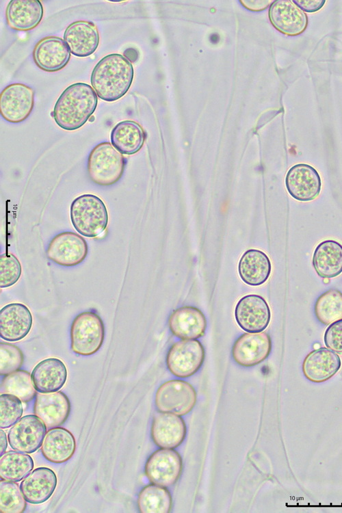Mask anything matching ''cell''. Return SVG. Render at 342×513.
Masks as SVG:
<instances>
[{"mask_svg": "<svg viewBox=\"0 0 342 513\" xmlns=\"http://www.w3.org/2000/svg\"><path fill=\"white\" fill-rule=\"evenodd\" d=\"M98 103L97 94L90 85L79 82L68 86L55 102L51 116L61 129L75 131L92 116Z\"/></svg>", "mask_w": 342, "mask_h": 513, "instance_id": "1", "label": "cell"}, {"mask_svg": "<svg viewBox=\"0 0 342 513\" xmlns=\"http://www.w3.org/2000/svg\"><path fill=\"white\" fill-rule=\"evenodd\" d=\"M133 77L134 70L130 61L121 54L111 53L95 65L90 83L101 99L112 102L128 92Z\"/></svg>", "mask_w": 342, "mask_h": 513, "instance_id": "2", "label": "cell"}, {"mask_svg": "<svg viewBox=\"0 0 342 513\" xmlns=\"http://www.w3.org/2000/svg\"><path fill=\"white\" fill-rule=\"evenodd\" d=\"M70 218L75 229L81 235L94 238L107 228V207L98 196L86 194L75 198L70 207Z\"/></svg>", "mask_w": 342, "mask_h": 513, "instance_id": "3", "label": "cell"}, {"mask_svg": "<svg viewBox=\"0 0 342 513\" xmlns=\"http://www.w3.org/2000/svg\"><path fill=\"white\" fill-rule=\"evenodd\" d=\"M125 165L122 154L111 143L103 142L95 146L88 155V174L95 184L110 186L121 179Z\"/></svg>", "mask_w": 342, "mask_h": 513, "instance_id": "4", "label": "cell"}, {"mask_svg": "<svg viewBox=\"0 0 342 513\" xmlns=\"http://www.w3.org/2000/svg\"><path fill=\"white\" fill-rule=\"evenodd\" d=\"M70 347L81 356H90L97 352L105 339V326L101 317L92 311L77 315L70 327Z\"/></svg>", "mask_w": 342, "mask_h": 513, "instance_id": "5", "label": "cell"}, {"mask_svg": "<svg viewBox=\"0 0 342 513\" xmlns=\"http://www.w3.org/2000/svg\"><path fill=\"white\" fill-rule=\"evenodd\" d=\"M196 393L188 382L171 380L162 384L157 389L155 403L159 412L179 416L188 414L195 406Z\"/></svg>", "mask_w": 342, "mask_h": 513, "instance_id": "6", "label": "cell"}, {"mask_svg": "<svg viewBox=\"0 0 342 513\" xmlns=\"http://www.w3.org/2000/svg\"><path fill=\"white\" fill-rule=\"evenodd\" d=\"M205 357V350L199 341L181 339L169 349L166 356V365L174 376L188 378L200 369Z\"/></svg>", "mask_w": 342, "mask_h": 513, "instance_id": "7", "label": "cell"}, {"mask_svg": "<svg viewBox=\"0 0 342 513\" xmlns=\"http://www.w3.org/2000/svg\"><path fill=\"white\" fill-rule=\"evenodd\" d=\"M183 471V460L173 449L161 448L148 458L144 468L145 475L150 483L170 487L179 479Z\"/></svg>", "mask_w": 342, "mask_h": 513, "instance_id": "8", "label": "cell"}, {"mask_svg": "<svg viewBox=\"0 0 342 513\" xmlns=\"http://www.w3.org/2000/svg\"><path fill=\"white\" fill-rule=\"evenodd\" d=\"M88 246L79 234L64 231L56 235L49 242L46 253L48 259L64 267H73L87 256Z\"/></svg>", "mask_w": 342, "mask_h": 513, "instance_id": "9", "label": "cell"}, {"mask_svg": "<svg viewBox=\"0 0 342 513\" xmlns=\"http://www.w3.org/2000/svg\"><path fill=\"white\" fill-rule=\"evenodd\" d=\"M34 106V91L23 83H12L0 94V114L6 121L19 123L26 120Z\"/></svg>", "mask_w": 342, "mask_h": 513, "instance_id": "10", "label": "cell"}, {"mask_svg": "<svg viewBox=\"0 0 342 513\" xmlns=\"http://www.w3.org/2000/svg\"><path fill=\"white\" fill-rule=\"evenodd\" d=\"M46 433L44 423L36 415H25L9 430L8 443L14 450L31 453L42 446Z\"/></svg>", "mask_w": 342, "mask_h": 513, "instance_id": "11", "label": "cell"}, {"mask_svg": "<svg viewBox=\"0 0 342 513\" xmlns=\"http://www.w3.org/2000/svg\"><path fill=\"white\" fill-rule=\"evenodd\" d=\"M235 318L238 326L248 332H260L269 325L271 311L267 301L261 295H246L235 308Z\"/></svg>", "mask_w": 342, "mask_h": 513, "instance_id": "12", "label": "cell"}, {"mask_svg": "<svg viewBox=\"0 0 342 513\" xmlns=\"http://www.w3.org/2000/svg\"><path fill=\"white\" fill-rule=\"evenodd\" d=\"M285 186L295 200L308 202L315 200L321 190V179L317 170L307 163L291 167L285 176Z\"/></svg>", "mask_w": 342, "mask_h": 513, "instance_id": "13", "label": "cell"}, {"mask_svg": "<svg viewBox=\"0 0 342 513\" xmlns=\"http://www.w3.org/2000/svg\"><path fill=\"white\" fill-rule=\"evenodd\" d=\"M271 351L272 339L267 332H246L235 341L232 356L238 365L252 367L264 361Z\"/></svg>", "mask_w": 342, "mask_h": 513, "instance_id": "14", "label": "cell"}, {"mask_svg": "<svg viewBox=\"0 0 342 513\" xmlns=\"http://www.w3.org/2000/svg\"><path fill=\"white\" fill-rule=\"evenodd\" d=\"M268 14L272 25L287 36H298L308 25L307 15L291 0L274 1L269 7Z\"/></svg>", "mask_w": 342, "mask_h": 513, "instance_id": "15", "label": "cell"}, {"mask_svg": "<svg viewBox=\"0 0 342 513\" xmlns=\"http://www.w3.org/2000/svg\"><path fill=\"white\" fill-rule=\"evenodd\" d=\"M32 324V314L23 303H10L0 311V337L8 342L23 339L30 332Z\"/></svg>", "mask_w": 342, "mask_h": 513, "instance_id": "16", "label": "cell"}, {"mask_svg": "<svg viewBox=\"0 0 342 513\" xmlns=\"http://www.w3.org/2000/svg\"><path fill=\"white\" fill-rule=\"evenodd\" d=\"M34 412L47 429L62 425L70 412V402L62 391L37 393Z\"/></svg>", "mask_w": 342, "mask_h": 513, "instance_id": "17", "label": "cell"}, {"mask_svg": "<svg viewBox=\"0 0 342 513\" xmlns=\"http://www.w3.org/2000/svg\"><path fill=\"white\" fill-rule=\"evenodd\" d=\"M186 425L181 416L159 412L153 419L150 429L151 438L159 448L174 449L185 440Z\"/></svg>", "mask_w": 342, "mask_h": 513, "instance_id": "18", "label": "cell"}, {"mask_svg": "<svg viewBox=\"0 0 342 513\" xmlns=\"http://www.w3.org/2000/svg\"><path fill=\"white\" fill-rule=\"evenodd\" d=\"M70 58V51L65 41L57 36H47L39 40L33 51L35 64L46 72L64 68Z\"/></svg>", "mask_w": 342, "mask_h": 513, "instance_id": "19", "label": "cell"}, {"mask_svg": "<svg viewBox=\"0 0 342 513\" xmlns=\"http://www.w3.org/2000/svg\"><path fill=\"white\" fill-rule=\"evenodd\" d=\"M341 360L334 351L321 347L309 352L302 363L304 377L315 383L324 382L340 369Z\"/></svg>", "mask_w": 342, "mask_h": 513, "instance_id": "20", "label": "cell"}, {"mask_svg": "<svg viewBox=\"0 0 342 513\" xmlns=\"http://www.w3.org/2000/svg\"><path fill=\"white\" fill-rule=\"evenodd\" d=\"M64 40L70 53L80 57L90 56L97 49L100 36L96 25L89 21H77L64 31Z\"/></svg>", "mask_w": 342, "mask_h": 513, "instance_id": "21", "label": "cell"}, {"mask_svg": "<svg viewBox=\"0 0 342 513\" xmlns=\"http://www.w3.org/2000/svg\"><path fill=\"white\" fill-rule=\"evenodd\" d=\"M169 328L175 337L181 339L202 337L207 328V320L202 312L194 306L175 309L168 319Z\"/></svg>", "mask_w": 342, "mask_h": 513, "instance_id": "22", "label": "cell"}, {"mask_svg": "<svg viewBox=\"0 0 342 513\" xmlns=\"http://www.w3.org/2000/svg\"><path fill=\"white\" fill-rule=\"evenodd\" d=\"M57 484L55 472L48 467L41 466L29 473L21 482L20 487L27 502L38 505L49 499Z\"/></svg>", "mask_w": 342, "mask_h": 513, "instance_id": "23", "label": "cell"}, {"mask_svg": "<svg viewBox=\"0 0 342 513\" xmlns=\"http://www.w3.org/2000/svg\"><path fill=\"white\" fill-rule=\"evenodd\" d=\"M68 371L64 363L51 357L40 361L31 371V378L37 391L52 393L60 390L66 384Z\"/></svg>", "mask_w": 342, "mask_h": 513, "instance_id": "24", "label": "cell"}, {"mask_svg": "<svg viewBox=\"0 0 342 513\" xmlns=\"http://www.w3.org/2000/svg\"><path fill=\"white\" fill-rule=\"evenodd\" d=\"M43 6L39 0H11L5 10L9 27L17 31H29L42 19Z\"/></svg>", "mask_w": 342, "mask_h": 513, "instance_id": "25", "label": "cell"}, {"mask_svg": "<svg viewBox=\"0 0 342 513\" xmlns=\"http://www.w3.org/2000/svg\"><path fill=\"white\" fill-rule=\"evenodd\" d=\"M76 450V440L67 429L57 427L47 431L41 446L44 458L55 464H62L70 460Z\"/></svg>", "mask_w": 342, "mask_h": 513, "instance_id": "26", "label": "cell"}, {"mask_svg": "<svg viewBox=\"0 0 342 513\" xmlns=\"http://www.w3.org/2000/svg\"><path fill=\"white\" fill-rule=\"evenodd\" d=\"M272 263L268 256L262 250L250 249L241 256L238 263L239 275L246 284L259 286L269 278Z\"/></svg>", "mask_w": 342, "mask_h": 513, "instance_id": "27", "label": "cell"}, {"mask_svg": "<svg viewBox=\"0 0 342 513\" xmlns=\"http://www.w3.org/2000/svg\"><path fill=\"white\" fill-rule=\"evenodd\" d=\"M313 266L322 278H334L342 273V244L336 240L326 239L315 248Z\"/></svg>", "mask_w": 342, "mask_h": 513, "instance_id": "28", "label": "cell"}, {"mask_svg": "<svg viewBox=\"0 0 342 513\" xmlns=\"http://www.w3.org/2000/svg\"><path fill=\"white\" fill-rule=\"evenodd\" d=\"M111 142L124 155H133L143 146L146 135L140 124L133 120H123L116 124L111 131Z\"/></svg>", "mask_w": 342, "mask_h": 513, "instance_id": "29", "label": "cell"}, {"mask_svg": "<svg viewBox=\"0 0 342 513\" xmlns=\"http://www.w3.org/2000/svg\"><path fill=\"white\" fill-rule=\"evenodd\" d=\"M34 466L30 455L16 450L6 451L0 458L1 479L19 482L33 471Z\"/></svg>", "mask_w": 342, "mask_h": 513, "instance_id": "30", "label": "cell"}, {"mask_svg": "<svg viewBox=\"0 0 342 513\" xmlns=\"http://www.w3.org/2000/svg\"><path fill=\"white\" fill-rule=\"evenodd\" d=\"M172 506V499L166 487L149 484L138 494L137 507L142 513H169Z\"/></svg>", "mask_w": 342, "mask_h": 513, "instance_id": "31", "label": "cell"}, {"mask_svg": "<svg viewBox=\"0 0 342 513\" xmlns=\"http://www.w3.org/2000/svg\"><path fill=\"white\" fill-rule=\"evenodd\" d=\"M1 394H10L23 402L31 401L37 395L31 374L27 371L18 369L5 376L1 382Z\"/></svg>", "mask_w": 342, "mask_h": 513, "instance_id": "32", "label": "cell"}, {"mask_svg": "<svg viewBox=\"0 0 342 513\" xmlns=\"http://www.w3.org/2000/svg\"><path fill=\"white\" fill-rule=\"evenodd\" d=\"M317 319L328 326L342 319V293L337 289H330L321 294L314 306Z\"/></svg>", "mask_w": 342, "mask_h": 513, "instance_id": "33", "label": "cell"}, {"mask_svg": "<svg viewBox=\"0 0 342 513\" xmlns=\"http://www.w3.org/2000/svg\"><path fill=\"white\" fill-rule=\"evenodd\" d=\"M20 486L15 482L0 481L1 513H23L27 503Z\"/></svg>", "mask_w": 342, "mask_h": 513, "instance_id": "34", "label": "cell"}, {"mask_svg": "<svg viewBox=\"0 0 342 513\" xmlns=\"http://www.w3.org/2000/svg\"><path fill=\"white\" fill-rule=\"evenodd\" d=\"M23 412V407L17 397L10 394L0 395V428L7 429L16 423Z\"/></svg>", "mask_w": 342, "mask_h": 513, "instance_id": "35", "label": "cell"}, {"mask_svg": "<svg viewBox=\"0 0 342 513\" xmlns=\"http://www.w3.org/2000/svg\"><path fill=\"white\" fill-rule=\"evenodd\" d=\"M24 362L21 350L10 343H0V374L7 376L18 370Z\"/></svg>", "mask_w": 342, "mask_h": 513, "instance_id": "36", "label": "cell"}, {"mask_svg": "<svg viewBox=\"0 0 342 513\" xmlns=\"http://www.w3.org/2000/svg\"><path fill=\"white\" fill-rule=\"evenodd\" d=\"M22 267L18 258L11 253L0 256V287L5 289L15 285L21 278Z\"/></svg>", "mask_w": 342, "mask_h": 513, "instance_id": "37", "label": "cell"}, {"mask_svg": "<svg viewBox=\"0 0 342 513\" xmlns=\"http://www.w3.org/2000/svg\"><path fill=\"white\" fill-rule=\"evenodd\" d=\"M324 341L326 347L342 354V319L330 324L325 331Z\"/></svg>", "mask_w": 342, "mask_h": 513, "instance_id": "38", "label": "cell"}, {"mask_svg": "<svg viewBox=\"0 0 342 513\" xmlns=\"http://www.w3.org/2000/svg\"><path fill=\"white\" fill-rule=\"evenodd\" d=\"M294 3L298 5L304 12H315L322 8L326 1L323 0H294Z\"/></svg>", "mask_w": 342, "mask_h": 513, "instance_id": "39", "label": "cell"}, {"mask_svg": "<svg viewBox=\"0 0 342 513\" xmlns=\"http://www.w3.org/2000/svg\"><path fill=\"white\" fill-rule=\"evenodd\" d=\"M255 5L252 4L250 1H241V3H243V5L247 8L249 10H251L252 11H261L270 4H272L274 1H253Z\"/></svg>", "mask_w": 342, "mask_h": 513, "instance_id": "40", "label": "cell"}, {"mask_svg": "<svg viewBox=\"0 0 342 513\" xmlns=\"http://www.w3.org/2000/svg\"><path fill=\"white\" fill-rule=\"evenodd\" d=\"M1 434V456L5 452L8 447V437L3 429L0 431Z\"/></svg>", "mask_w": 342, "mask_h": 513, "instance_id": "41", "label": "cell"}]
</instances>
